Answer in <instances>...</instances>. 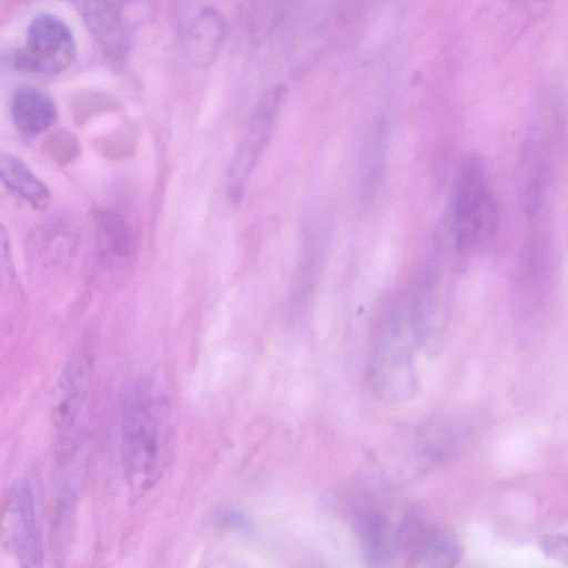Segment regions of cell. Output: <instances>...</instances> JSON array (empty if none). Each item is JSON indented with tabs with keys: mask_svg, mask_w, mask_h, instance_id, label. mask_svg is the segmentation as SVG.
Returning a JSON list of instances; mask_svg holds the SVG:
<instances>
[{
	"mask_svg": "<svg viewBox=\"0 0 568 568\" xmlns=\"http://www.w3.org/2000/svg\"><path fill=\"white\" fill-rule=\"evenodd\" d=\"M121 455L132 497H141L160 479L170 439L169 404L150 379L128 387L120 418Z\"/></svg>",
	"mask_w": 568,
	"mask_h": 568,
	"instance_id": "1",
	"label": "cell"
},
{
	"mask_svg": "<svg viewBox=\"0 0 568 568\" xmlns=\"http://www.w3.org/2000/svg\"><path fill=\"white\" fill-rule=\"evenodd\" d=\"M417 349L408 296H402L389 305L377 324L369 354L368 381L378 399L396 404L414 397L418 389Z\"/></svg>",
	"mask_w": 568,
	"mask_h": 568,
	"instance_id": "2",
	"label": "cell"
},
{
	"mask_svg": "<svg viewBox=\"0 0 568 568\" xmlns=\"http://www.w3.org/2000/svg\"><path fill=\"white\" fill-rule=\"evenodd\" d=\"M498 212L480 155L459 163L453 193L450 234L458 253L485 247L497 227Z\"/></svg>",
	"mask_w": 568,
	"mask_h": 568,
	"instance_id": "3",
	"label": "cell"
},
{
	"mask_svg": "<svg viewBox=\"0 0 568 568\" xmlns=\"http://www.w3.org/2000/svg\"><path fill=\"white\" fill-rule=\"evenodd\" d=\"M418 348L428 356L444 346L449 310L448 276L439 265L425 267L408 296Z\"/></svg>",
	"mask_w": 568,
	"mask_h": 568,
	"instance_id": "4",
	"label": "cell"
},
{
	"mask_svg": "<svg viewBox=\"0 0 568 568\" xmlns=\"http://www.w3.org/2000/svg\"><path fill=\"white\" fill-rule=\"evenodd\" d=\"M72 31L59 17L41 13L29 24L24 48L17 54V68L44 75L67 70L75 60Z\"/></svg>",
	"mask_w": 568,
	"mask_h": 568,
	"instance_id": "5",
	"label": "cell"
},
{
	"mask_svg": "<svg viewBox=\"0 0 568 568\" xmlns=\"http://www.w3.org/2000/svg\"><path fill=\"white\" fill-rule=\"evenodd\" d=\"M416 516L414 510H406L394 520L389 510L378 505L355 511L354 529L369 566H388L400 550L406 549Z\"/></svg>",
	"mask_w": 568,
	"mask_h": 568,
	"instance_id": "6",
	"label": "cell"
},
{
	"mask_svg": "<svg viewBox=\"0 0 568 568\" xmlns=\"http://www.w3.org/2000/svg\"><path fill=\"white\" fill-rule=\"evenodd\" d=\"M283 94V85L264 93L233 155L229 170V195L233 202L242 199L247 181L270 141Z\"/></svg>",
	"mask_w": 568,
	"mask_h": 568,
	"instance_id": "7",
	"label": "cell"
},
{
	"mask_svg": "<svg viewBox=\"0 0 568 568\" xmlns=\"http://www.w3.org/2000/svg\"><path fill=\"white\" fill-rule=\"evenodd\" d=\"M2 539L20 567L42 565V545L34 505L28 485L17 483L8 493L2 510Z\"/></svg>",
	"mask_w": 568,
	"mask_h": 568,
	"instance_id": "8",
	"label": "cell"
},
{
	"mask_svg": "<svg viewBox=\"0 0 568 568\" xmlns=\"http://www.w3.org/2000/svg\"><path fill=\"white\" fill-rule=\"evenodd\" d=\"M92 353L81 348L65 363L54 388L52 422L61 445L71 439L92 377Z\"/></svg>",
	"mask_w": 568,
	"mask_h": 568,
	"instance_id": "9",
	"label": "cell"
},
{
	"mask_svg": "<svg viewBox=\"0 0 568 568\" xmlns=\"http://www.w3.org/2000/svg\"><path fill=\"white\" fill-rule=\"evenodd\" d=\"M388 129L383 120L368 129L359 150L356 190L362 206L369 205L378 191L387 162Z\"/></svg>",
	"mask_w": 568,
	"mask_h": 568,
	"instance_id": "10",
	"label": "cell"
},
{
	"mask_svg": "<svg viewBox=\"0 0 568 568\" xmlns=\"http://www.w3.org/2000/svg\"><path fill=\"white\" fill-rule=\"evenodd\" d=\"M92 37L113 57L126 52L128 37L119 11L111 0H73Z\"/></svg>",
	"mask_w": 568,
	"mask_h": 568,
	"instance_id": "11",
	"label": "cell"
},
{
	"mask_svg": "<svg viewBox=\"0 0 568 568\" xmlns=\"http://www.w3.org/2000/svg\"><path fill=\"white\" fill-rule=\"evenodd\" d=\"M464 438L460 425L452 422L429 424L416 434L413 457L419 471H427L452 459Z\"/></svg>",
	"mask_w": 568,
	"mask_h": 568,
	"instance_id": "12",
	"label": "cell"
},
{
	"mask_svg": "<svg viewBox=\"0 0 568 568\" xmlns=\"http://www.w3.org/2000/svg\"><path fill=\"white\" fill-rule=\"evenodd\" d=\"M463 557L457 535L444 527L423 529L408 550V565L419 568L453 567Z\"/></svg>",
	"mask_w": 568,
	"mask_h": 568,
	"instance_id": "13",
	"label": "cell"
},
{
	"mask_svg": "<svg viewBox=\"0 0 568 568\" xmlns=\"http://www.w3.org/2000/svg\"><path fill=\"white\" fill-rule=\"evenodd\" d=\"M10 109L14 125L27 135L44 132L57 119V106L51 97L34 87L19 88Z\"/></svg>",
	"mask_w": 568,
	"mask_h": 568,
	"instance_id": "14",
	"label": "cell"
},
{
	"mask_svg": "<svg viewBox=\"0 0 568 568\" xmlns=\"http://www.w3.org/2000/svg\"><path fill=\"white\" fill-rule=\"evenodd\" d=\"M98 244L103 257L113 265H128L135 252V240L128 222L116 212L106 210L97 219Z\"/></svg>",
	"mask_w": 568,
	"mask_h": 568,
	"instance_id": "15",
	"label": "cell"
},
{
	"mask_svg": "<svg viewBox=\"0 0 568 568\" xmlns=\"http://www.w3.org/2000/svg\"><path fill=\"white\" fill-rule=\"evenodd\" d=\"M225 37V23L213 8L203 9L190 26L186 49L191 59L200 65L214 60Z\"/></svg>",
	"mask_w": 568,
	"mask_h": 568,
	"instance_id": "16",
	"label": "cell"
},
{
	"mask_svg": "<svg viewBox=\"0 0 568 568\" xmlns=\"http://www.w3.org/2000/svg\"><path fill=\"white\" fill-rule=\"evenodd\" d=\"M0 176L3 184L34 209H45L52 200L48 186L18 158L1 153Z\"/></svg>",
	"mask_w": 568,
	"mask_h": 568,
	"instance_id": "17",
	"label": "cell"
},
{
	"mask_svg": "<svg viewBox=\"0 0 568 568\" xmlns=\"http://www.w3.org/2000/svg\"><path fill=\"white\" fill-rule=\"evenodd\" d=\"M288 0H245L247 26L255 41H263L281 24Z\"/></svg>",
	"mask_w": 568,
	"mask_h": 568,
	"instance_id": "18",
	"label": "cell"
},
{
	"mask_svg": "<svg viewBox=\"0 0 568 568\" xmlns=\"http://www.w3.org/2000/svg\"><path fill=\"white\" fill-rule=\"evenodd\" d=\"M540 548L548 558L568 565V535H546L540 539Z\"/></svg>",
	"mask_w": 568,
	"mask_h": 568,
	"instance_id": "19",
	"label": "cell"
},
{
	"mask_svg": "<svg viewBox=\"0 0 568 568\" xmlns=\"http://www.w3.org/2000/svg\"><path fill=\"white\" fill-rule=\"evenodd\" d=\"M49 146L51 154L54 158H60L61 162L72 160V156H77L79 152V144L75 138L67 132L55 134Z\"/></svg>",
	"mask_w": 568,
	"mask_h": 568,
	"instance_id": "20",
	"label": "cell"
},
{
	"mask_svg": "<svg viewBox=\"0 0 568 568\" xmlns=\"http://www.w3.org/2000/svg\"><path fill=\"white\" fill-rule=\"evenodd\" d=\"M222 518L225 524L242 531H251L252 529L250 521L242 514L236 511L227 510L222 514Z\"/></svg>",
	"mask_w": 568,
	"mask_h": 568,
	"instance_id": "21",
	"label": "cell"
}]
</instances>
